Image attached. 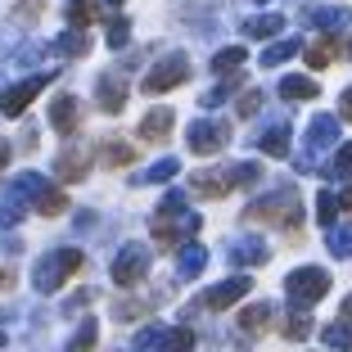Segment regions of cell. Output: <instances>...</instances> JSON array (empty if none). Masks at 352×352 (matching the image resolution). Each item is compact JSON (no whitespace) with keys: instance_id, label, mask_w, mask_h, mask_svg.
<instances>
[{"instance_id":"1","label":"cell","mask_w":352,"mask_h":352,"mask_svg":"<svg viewBox=\"0 0 352 352\" xmlns=\"http://www.w3.org/2000/svg\"><path fill=\"white\" fill-rule=\"evenodd\" d=\"M199 226H204V217L199 212H190L186 208V199L176 195H167L163 204H158V212H154V239H158V249H181V239H190V235H199Z\"/></svg>"},{"instance_id":"2","label":"cell","mask_w":352,"mask_h":352,"mask_svg":"<svg viewBox=\"0 0 352 352\" xmlns=\"http://www.w3.org/2000/svg\"><path fill=\"white\" fill-rule=\"evenodd\" d=\"M258 176H262L258 163H230V167L195 172V176H190V186H195V195H204V199H226L230 190H239V186H258Z\"/></svg>"},{"instance_id":"3","label":"cell","mask_w":352,"mask_h":352,"mask_svg":"<svg viewBox=\"0 0 352 352\" xmlns=\"http://www.w3.org/2000/svg\"><path fill=\"white\" fill-rule=\"evenodd\" d=\"M249 221H262V226H298L302 208H298V190H276V195L258 199L253 208H244Z\"/></svg>"},{"instance_id":"4","label":"cell","mask_w":352,"mask_h":352,"mask_svg":"<svg viewBox=\"0 0 352 352\" xmlns=\"http://www.w3.org/2000/svg\"><path fill=\"white\" fill-rule=\"evenodd\" d=\"M77 267H82V253H77V249H54V253H45V258L36 262L32 285H36L41 294H54V289H63V280L73 276Z\"/></svg>"},{"instance_id":"5","label":"cell","mask_w":352,"mask_h":352,"mask_svg":"<svg viewBox=\"0 0 352 352\" xmlns=\"http://www.w3.org/2000/svg\"><path fill=\"white\" fill-rule=\"evenodd\" d=\"M285 294H289V302L294 307H316V302L330 294V271H321V267H298L289 280H285Z\"/></svg>"},{"instance_id":"6","label":"cell","mask_w":352,"mask_h":352,"mask_svg":"<svg viewBox=\"0 0 352 352\" xmlns=\"http://www.w3.org/2000/svg\"><path fill=\"white\" fill-rule=\"evenodd\" d=\"M145 276H149V249L145 244H126V249L113 258V280L122 285V289H135Z\"/></svg>"},{"instance_id":"7","label":"cell","mask_w":352,"mask_h":352,"mask_svg":"<svg viewBox=\"0 0 352 352\" xmlns=\"http://www.w3.org/2000/svg\"><path fill=\"white\" fill-rule=\"evenodd\" d=\"M190 77V59L186 54H167L158 68H149V77L140 86H145V95H163V91H172V86H181Z\"/></svg>"},{"instance_id":"8","label":"cell","mask_w":352,"mask_h":352,"mask_svg":"<svg viewBox=\"0 0 352 352\" xmlns=\"http://www.w3.org/2000/svg\"><path fill=\"white\" fill-rule=\"evenodd\" d=\"M95 154L100 149L91 145V140H77V145H68V149H59V163H54V172H59V181H82L86 172H91V163H95Z\"/></svg>"},{"instance_id":"9","label":"cell","mask_w":352,"mask_h":352,"mask_svg":"<svg viewBox=\"0 0 352 352\" xmlns=\"http://www.w3.org/2000/svg\"><path fill=\"white\" fill-rule=\"evenodd\" d=\"M253 289V280L249 276H230V280H221V285H212V289L204 294V302L199 307H208V311H226V307H235L244 294Z\"/></svg>"},{"instance_id":"10","label":"cell","mask_w":352,"mask_h":352,"mask_svg":"<svg viewBox=\"0 0 352 352\" xmlns=\"http://www.w3.org/2000/svg\"><path fill=\"white\" fill-rule=\"evenodd\" d=\"M45 82H50V77H28V82L10 86V91L0 95V113H5V118H23V113H28V104L45 91Z\"/></svg>"},{"instance_id":"11","label":"cell","mask_w":352,"mask_h":352,"mask_svg":"<svg viewBox=\"0 0 352 352\" xmlns=\"http://www.w3.org/2000/svg\"><path fill=\"white\" fill-rule=\"evenodd\" d=\"M226 140H230V131L221 122H204V118H199V122L190 126V149H195L199 158L221 154V149H226Z\"/></svg>"},{"instance_id":"12","label":"cell","mask_w":352,"mask_h":352,"mask_svg":"<svg viewBox=\"0 0 352 352\" xmlns=\"http://www.w3.org/2000/svg\"><path fill=\"white\" fill-rule=\"evenodd\" d=\"M339 54H352V41H343V36H316V41L307 45V63L311 68H330Z\"/></svg>"},{"instance_id":"13","label":"cell","mask_w":352,"mask_h":352,"mask_svg":"<svg viewBox=\"0 0 352 352\" xmlns=\"http://www.w3.org/2000/svg\"><path fill=\"white\" fill-rule=\"evenodd\" d=\"M95 95H100V109L109 118H118L126 109V82L122 77H100V82H95Z\"/></svg>"},{"instance_id":"14","label":"cell","mask_w":352,"mask_h":352,"mask_svg":"<svg viewBox=\"0 0 352 352\" xmlns=\"http://www.w3.org/2000/svg\"><path fill=\"white\" fill-rule=\"evenodd\" d=\"M334 140H339V118L316 113V118H311V126H307V149H311V154H321V149L334 145Z\"/></svg>"},{"instance_id":"15","label":"cell","mask_w":352,"mask_h":352,"mask_svg":"<svg viewBox=\"0 0 352 352\" xmlns=\"http://www.w3.org/2000/svg\"><path fill=\"white\" fill-rule=\"evenodd\" d=\"M135 348H195L190 330H145L135 334Z\"/></svg>"},{"instance_id":"16","label":"cell","mask_w":352,"mask_h":352,"mask_svg":"<svg viewBox=\"0 0 352 352\" xmlns=\"http://www.w3.org/2000/svg\"><path fill=\"white\" fill-rule=\"evenodd\" d=\"M172 126H176L172 109H149L145 122H140V140H149V145H163L167 135H172Z\"/></svg>"},{"instance_id":"17","label":"cell","mask_w":352,"mask_h":352,"mask_svg":"<svg viewBox=\"0 0 352 352\" xmlns=\"http://www.w3.org/2000/svg\"><path fill=\"white\" fill-rule=\"evenodd\" d=\"M77 100L73 95H59V100H50V126L54 131H63V135H73L77 131Z\"/></svg>"},{"instance_id":"18","label":"cell","mask_w":352,"mask_h":352,"mask_svg":"<svg viewBox=\"0 0 352 352\" xmlns=\"http://www.w3.org/2000/svg\"><path fill=\"white\" fill-rule=\"evenodd\" d=\"M271 316H276V311H271L267 302H253V307H244V316H239V330L249 334V339H262V334L271 330Z\"/></svg>"},{"instance_id":"19","label":"cell","mask_w":352,"mask_h":352,"mask_svg":"<svg viewBox=\"0 0 352 352\" xmlns=\"http://www.w3.org/2000/svg\"><path fill=\"white\" fill-rule=\"evenodd\" d=\"M258 149H262V154H271V158H285V154H289V126L271 122L267 131L258 135Z\"/></svg>"},{"instance_id":"20","label":"cell","mask_w":352,"mask_h":352,"mask_svg":"<svg viewBox=\"0 0 352 352\" xmlns=\"http://www.w3.org/2000/svg\"><path fill=\"white\" fill-rule=\"evenodd\" d=\"M86 50H91L86 28H68V32H59V41H54V54H63V59H82Z\"/></svg>"},{"instance_id":"21","label":"cell","mask_w":352,"mask_h":352,"mask_svg":"<svg viewBox=\"0 0 352 352\" xmlns=\"http://www.w3.org/2000/svg\"><path fill=\"white\" fill-rule=\"evenodd\" d=\"M244 63H249L244 45H230V50H217V59H212V73H217V77H235Z\"/></svg>"},{"instance_id":"22","label":"cell","mask_w":352,"mask_h":352,"mask_svg":"<svg viewBox=\"0 0 352 352\" xmlns=\"http://www.w3.org/2000/svg\"><path fill=\"white\" fill-rule=\"evenodd\" d=\"M68 23L73 28H91V23H100V0H68Z\"/></svg>"},{"instance_id":"23","label":"cell","mask_w":352,"mask_h":352,"mask_svg":"<svg viewBox=\"0 0 352 352\" xmlns=\"http://www.w3.org/2000/svg\"><path fill=\"white\" fill-rule=\"evenodd\" d=\"M208 267V244H186L181 249V280H195Z\"/></svg>"},{"instance_id":"24","label":"cell","mask_w":352,"mask_h":352,"mask_svg":"<svg viewBox=\"0 0 352 352\" xmlns=\"http://www.w3.org/2000/svg\"><path fill=\"white\" fill-rule=\"evenodd\" d=\"M267 258H271V253L262 249L258 239H244V244H235V249H230V262H235V267H262Z\"/></svg>"},{"instance_id":"25","label":"cell","mask_w":352,"mask_h":352,"mask_svg":"<svg viewBox=\"0 0 352 352\" xmlns=\"http://www.w3.org/2000/svg\"><path fill=\"white\" fill-rule=\"evenodd\" d=\"M280 28H285V19H280V14H253V19L244 23V32H249V36H258V41L276 36Z\"/></svg>"},{"instance_id":"26","label":"cell","mask_w":352,"mask_h":352,"mask_svg":"<svg viewBox=\"0 0 352 352\" xmlns=\"http://www.w3.org/2000/svg\"><path fill=\"white\" fill-rule=\"evenodd\" d=\"M280 95L285 100H316V82L311 77H280Z\"/></svg>"},{"instance_id":"27","label":"cell","mask_w":352,"mask_h":352,"mask_svg":"<svg viewBox=\"0 0 352 352\" xmlns=\"http://www.w3.org/2000/svg\"><path fill=\"white\" fill-rule=\"evenodd\" d=\"M36 204V212H45V217H59L63 208H68V195L63 190H50V186H41V195L32 199Z\"/></svg>"},{"instance_id":"28","label":"cell","mask_w":352,"mask_h":352,"mask_svg":"<svg viewBox=\"0 0 352 352\" xmlns=\"http://www.w3.org/2000/svg\"><path fill=\"white\" fill-rule=\"evenodd\" d=\"M176 172H181V163H176V158H158L149 172H140V181H145V186H163V181H172Z\"/></svg>"},{"instance_id":"29","label":"cell","mask_w":352,"mask_h":352,"mask_svg":"<svg viewBox=\"0 0 352 352\" xmlns=\"http://www.w3.org/2000/svg\"><path fill=\"white\" fill-rule=\"evenodd\" d=\"M298 50H302V45L294 41V36H289V41H276V45H267V54H262V63H267V68H280V63H285V59H294Z\"/></svg>"},{"instance_id":"30","label":"cell","mask_w":352,"mask_h":352,"mask_svg":"<svg viewBox=\"0 0 352 352\" xmlns=\"http://www.w3.org/2000/svg\"><path fill=\"white\" fill-rule=\"evenodd\" d=\"M311 23L325 28V32H339V28H348V23H352V14L348 10H311Z\"/></svg>"},{"instance_id":"31","label":"cell","mask_w":352,"mask_h":352,"mask_svg":"<svg viewBox=\"0 0 352 352\" xmlns=\"http://www.w3.org/2000/svg\"><path fill=\"white\" fill-rule=\"evenodd\" d=\"M339 208H343L339 199H334L330 190H321V195H316V221H321V226L330 230V226H334V217H339Z\"/></svg>"},{"instance_id":"32","label":"cell","mask_w":352,"mask_h":352,"mask_svg":"<svg viewBox=\"0 0 352 352\" xmlns=\"http://www.w3.org/2000/svg\"><path fill=\"white\" fill-rule=\"evenodd\" d=\"M100 158H104L109 167H126V163L135 158V149L126 145V140H113V145H104V149H100Z\"/></svg>"},{"instance_id":"33","label":"cell","mask_w":352,"mask_h":352,"mask_svg":"<svg viewBox=\"0 0 352 352\" xmlns=\"http://www.w3.org/2000/svg\"><path fill=\"white\" fill-rule=\"evenodd\" d=\"M330 348H352V321L343 316V321H334V325H325V334H321Z\"/></svg>"},{"instance_id":"34","label":"cell","mask_w":352,"mask_h":352,"mask_svg":"<svg viewBox=\"0 0 352 352\" xmlns=\"http://www.w3.org/2000/svg\"><path fill=\"white\" fill-rule=\"evenodd\" d=\"M41 186H45V181H41L36 172L14 176V199H36V195H41Z\"/></svg>"},{"instance_id":"35","label":"cell","mask_w":352,"mask_h":352,"mask_svg":"<svg viewBox=\"0 0 352 352\" xmlns=\"http://www.w3.org/2000/svg\"><path fill=\"white\" fill-rule=\"evenodd\" d=\"M330 253L334 258H352V226H330Z\"/></svg>"},{"instance_id":"36","label":"cell","mask_w":352,"mask_h":352,"mask_svg":"<svg viewBox=\"0 0 352 352\" xmlns=\"http://www.w3.org/2000/svg\"><path fill=\"white\" fill-rule=\"evenodd\" d=\"M285 334H289V339H307V334H311V321L302 316V307H294V311H289V321H285Z\"/></svg>"},{"instance_id":"37","label":"cell","mask_w":352,"mask_h":352,"mask_svg":"<svg viewBox=\"0 0 352 352\" xmlns=\"http://www.w3.org/2000/svg\"><path fill=\"white\" fill-rule=\"evenodd\" d=\"M262 100H267L262 91H244V95L235 100V113H239V118H253V113L262 109Z\"/></svg>"},{"instance_id":"38","label":"cell","mask_w":352,"mask_h":352,"mask_svg":"<svg viewBox=\"0 0 352 352\" xmlns=\"http://www.w3.org/2000/svg\"><path fill=\"white\" fill-rule=\"evenodd\" d=\"M325 176H348L352 181V145H339V154H334V163H330Z\"/></svg>"},{"instance_id":"39","label":"cell","mask_w":352,"mask_h":352,"mask_svg":"<svg viewBox=\"0 0 352 352\" xmlns=\"http://www.w3.org/2000/svg\"><path fill=\"white\" fill-rule=\"evenodd\" d=\"M126 41H131V23H126V19H113V23H109V45H113V50H122Z\"/></svg>"},{"instance_id":"40","label":"cell","mask_w":352,"mask_h":352,"mask_svg":"<svg viewBox=\"0 0 352 352\" xmlns=\"http://www.w3.org/2000/svg\"><path fill=\"white\" fill-rule=\"evenodd\" d=\"M145 311H149V302H118L113 316L118 321H135V316H145Z\"/></svg>"},{"instance_id":"41","label":"cell","mask_w":352,"mask_h":352,"mask_svg":"<svg viewBox=\"0 0 352 352\" xmlns=\"http://www.w3.org/2000/svg\"><path fill=\"white\" fill-rule=\"evenodd\" d=\"M19 217H23L19 204H0V230H14V226H19Z\"/></svg>"},{"instance_id":"42","label":"cell","mask_w":352,"mask_h":352,"mask_svg":"<svg viewBox=\"0 0 352 352\" xmlns=\"http://www.w3.org/2000/svg\"><path fill=\"white\" fill-rule=\"evenodd\" d=\"M73 343H77V348H91V343H95V321H86V325H82V334H77Z\"/></svg>"},{"instance_id":"43","label":"cell","mask_w":352,"mask_h":352,"mask_svg":"<svg viewBox=\"0 0 352 352\" xmlns=\"http://www.w3.org/2000/svg\"><path fill=\"white\" fill-rule=\"evenodd\" d=\"M343 118H348V122H352V86H348V91H343Z\"/></svg>"},{"instance_id":"44","label":"cell","mask_w":352,"mask_h":352,"mask_svg":"<svg viewBox=\"0 0 352 352\" xmlns=\"http://www.w3.org/2000/svg\"><path fill=\"white\" fill-rule=\"evenodd\" d=\"M5 163H10V145L0 140V172H5Z\"/></svg>"},{"instance_id":"45","label":"cell","mask_w":352,"mask_h":352,"mask_svg":"<svg viewBox=\"0 0 352 352\" xmlns=\"http://www.w3.org/2000/svg\"><path fill=\"white\" fill-rule=\"evenodd\" d=\"M343 316H348V321H352V294H348V298H343Z\"/></svg>"},{"instance_id":"46","label":"cell","mask_w":352,"mask_h":352,"mask_svg":"<svg viewBox=\"0 0 352 352\" xmlns=\"http://www.w3.org/2000/svg\"><path fill=\"white\" fill-rule=\"evenodd\" d=\"M5 285H10V271H5V267H0V289H5Z\"/></svg>"},{"instance_id":"47","label":"cell","mask_w":352,"mask_h":352,"mask_svg":"<svg viewBox=\"0 0 352 352\" xmlns=\"http://www.w3.org/2000/svg\"><path fill=\"white\" fill-rule=\"evenodd\" d=\"M339 204H343V208H352V186H348V195H343V199H339Z\"/></svg>"},{"instance_id":"48","label":"cell","mask_w":352,"mask_h":352,"mask_svg":"<svg viewBox=\"0 0 352 352\" xmlns=\"http://www.w3.org/2000/svg\"><path fill=\"white\" fill-rule=\"evenodd\" d=\"M0 343H5V334H0Z\"/></svg>"},{"instance_id":"49","label":"cell","mask_w":352,"mask_h":352,"mask_svg":"<svg viewBox=\"0 0 352 352\" xmlns=\"http://www.w3.org/2000/svg\"><path fill=\"white\" fill-rule=\"evenodd\" d=\"M258 5H267V0H258Z\"/></svg>"}]
</instances>
